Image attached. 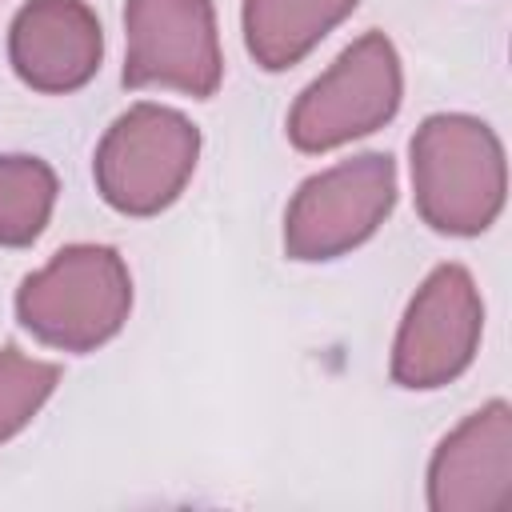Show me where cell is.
<instances>
[{"label": "cell", "instance_id": "obj_1", "mask_svg": "<svg viewBox=\"0 0 512 512\" xmlns=\"http://www.w3.org/2000/svg\"><path fill=\"white\" fill-rule=\"evenodd\" d=\"M412 200L420 220L440 236H480L496 224L508 192L500 136L468 112L428 116L412 144Z\"/></svg>", "mask_w": 512, "mask_h": 512}, {"label": "cell", "instance_id": "obj_3", "mask_svg": "<svg viewBox=\"0 0 512 512\" xmlns=\"http://www.w3.org/2000/svg\"><path fill=\"white\" fill-rule=\"evenodd\" d=\"M196 160L200 128L176 108L140 100L100 136L92 176L108 208L124 216H156L180 200Z\"/></svg>", "mask_w": 512, "mask_h": 512}, {"label": "cell", "instance_id": "obj_2", "mask_svg": "<svg viewBox=\"0 0 512 512\" xmlns=\"http://www.w3.org/2000/svg\"><path fill=\"white\" fill-rule=\"evenodd\" d=\"M132 312V276L108 244H68L16 288V320L40 344L92 352L108 344Z\"/></svg>", "mask_w": 512, "mask_h": 512}, {"label": "cell", "instance_id": "obj_9", "mask_svg": "<svg viewBox=\"0 0 512 512\" xmlns=\"http://www.w3.org/2000/svg\"><path fill=\"white\" fill-rule=\"evenodd\" d=\"M8 60L32 92L68 96L100 72L104 28L84 0H28L8 28Z\"/></svg>", "mask_w": 512, "mask_h": 512}, {"label": "cell", "instance_id": "obj_8", "mask_svg": "<svg viewBox=\"0 0 512 512\" xmlns=\"http://www.w3.org/2000/svg\"><path fill=\"white\" fill-rule=\"evenodd\" d=\"M432 512H508L512 508V408L488 400L464 416L428 464Z\"/></svg>", "mask_w": 512, "mask_h": 512}, {"label": "cell", "instance_id": "obj_12", "mask_svg": "<svg viewBox=\"0 0 512 512\" xmlns=\"http://www.w3.org/2000/svg\"><path fill=\"white\" fill-rule=\"evenodd\" d=\"M60 384V368L48 360H36L20 348H0V444L24 432L36 412L52 400Z\"/></svg>", "mask_w": 512, "mask_h": 512}, {"label": "cell", "instance_id": "obj_4", "mask_svg": "<svg viewBox=\"0 0 512 512\" xmlns=\"http://www.w3.org/2000/svg\"><path fill=\"white\" fill-rule=\"evenodd\" d=\"M404 100L400 52L384 32L352 40L292 104L288 140L300 152H332L384 128Z\"/></svg>", "mask_w": 512, "mask_h": 512}, {"label": "cell", "instance_id": "obj_7", "mask_svg": "<svg viewBox=\"0 0 512 512\" xmlns=\"http://www.w3.org/2000/svg\"><path fill=\"white\" fill-rule=\"evenodd\" d=\"M484 336V300L464 264H440L424 276L392 340V380L412 392L452 384L476 360Z\"/></svg>", "mask_w": 512, "mask_h": 512}, {"label": "cell", "instance_id": "obj_5", "mask_svg": "<svg viewBox=\"0 0 512 512\" xmlns=\"http://www.w3.org/2000/svg\"><path fill=\"white\" fill-rule=\"evenodd\" d=\"M396 204V164L388 152H360L308 176L284 212V252L316 264L336 260L388 220Z\"/></svg>", "mask_w": 512, "mask_h": 512}, {"label": "cell", "instance_id": "obj_6", "mask_svg": "<svg viewBox=\"0 0 512 512\" xmlns=\"http://www.w3.org/2000/svg\"><path fill=\"white\" fill-rule=\"evenodd\" d=\"M124 88H168L212 96L224 80V52L212 0H128L124 4Z\"/></svg>", "mask_w": 512, "mask_h": 512}, {"label": "cell", "instance_id": "obj_10", "mask_svg": "<svg viewBox=\"0 0 512 512\" xmlns=\"http://www.w3.org/2000/svg\"><path fill=\"white\" fill-rule=\"evenodd\" d=\"M356 4L360 0H244V48L264 72H284L340 28Z\"/></svg>", "mask_w": 512, "mask_h": 512}, {"label": "cell", "instance_id": "obj_11", "mask_svg": "<svg viewBox=\"0 0 512 512\" xmlns=\"http://www.w3.org/2000/svg\"><path fill=\"white\" fill-rule=\"evenodd\" d=\"M56 172L40 156H0V244H32L56 208Z\"/></svg>", "mask_w": 512, "mask_h": 512}]
</instances>
